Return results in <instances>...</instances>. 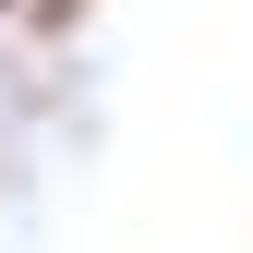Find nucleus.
Segmentation results:
<instances>
[{"mask_svg": "<svg viewBox=\"0 0 253 253\" xmlns=\"http://www.w3.org/2000/svg\"><path fill=\"white\" fill-rule=\"evenodd\" d=\"M24 24H37V37H73V24H84V0H24Z\"/></svg>", "mask_w": 253, "mask_h": 253, "instance_id": "1", "label": "nucleus"}, {"mask_svg": "<svg viewBox=\"0 0 253 253\" xmlns=\"http://www.w3.org/2000/svg\"><path fill=\"white\" fill-rule=\"evenodd\" d=\"M12 12H24V0H0V24H12Z\"/></svg>", "mask_w": 253, "mask_h": 253, "instance_id": "2", "label": "nucleus"}]
</instances>
